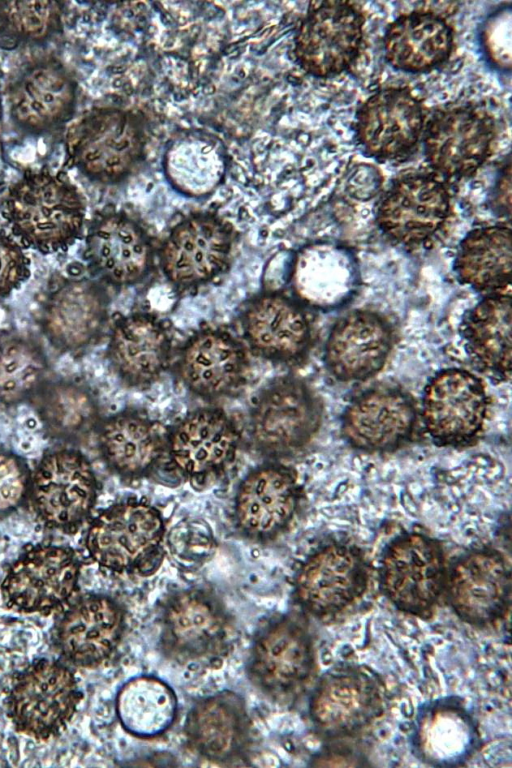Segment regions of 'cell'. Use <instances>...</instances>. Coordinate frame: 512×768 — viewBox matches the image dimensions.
Masks as SVG:
<instances>
[{"instance_id": "6da1fadb", "label": "cell", "mask_w": 512, "mask_h": 768, "mask_svg": "<svg viewBox=\"0 0 512 768\" xmlns=\"http://www.w3.org/2000/svg\"><path fill=\"white\" fill-rule=\"evenodd\" d=\"M11 235L43 254L66 251L81 236L86 202L64 171L27 170L3 200Z\"/></svg>"}, {"instance_id": "7a4b0ae2", "label": "cell", "mask_w": 512, "mask_h": 768, "mask_svg": "<svg viewBox=\"0 0 512 768\" xmlns=\"http://www.w3.org/2000/svg\"><path fill=\"white\" fill-rule=\"evenodd\" d=\"M148 129L136 111L99 106L67 129L66 164L91 181L114 185L132 176L146 157Z\"/></svg>"}, {"instance_id": "3957f363", "label": "cell", "mask_w": 512, "mask_h": 768, "mask_svg": "<svg viewBox=\"0 0 512 768\" xmlns=\"http://www.w3.org/2000/svg\"><path fill=\"white\" fill-rule=\"evenodd\" d=\"M161 512L141 500L115 503L90 520L85 548L99 567L119 574H153L165 556Z\"/></svg>"}, {"instance_id": "277c9868", "label": "cell", "mask_w": 512, "mask_h": 768, "mask_svg": "<svg viewBox=\"0 0 512 768\" xmlns=\"http://www.w3.org/2000/svg\"><path fill=\"white\" fill-rule=\"evenodd\" d=\"M235 628L220 598L199 587L171 593L160 612V645L171 660L190 667L220 664L233 648Z\"/></svg>"}, {"instance_id": "5b68a950", "label": "cell", "mask_w": 512, "mask_h": 768, "mask_svg": "<svg viewBox=\"0 0 512 768\" xmlns=\"http://www.w3.org/2000/svg\"><path fill=\"white\" fill-rule=\"evenodd\" d=\"M322 418L321 401L303 380L278 377L260 390L250 407L251 446L268 460L292 457L312 441Z\"/></svg>"}, {"instance_id": "8992f818", "label": "cell", "mask_w": 512, "mask_h": 768, "mask_svg": "<svg viewBox=\"0 0 512 768\" xmlns=\"http://www.w3.org/2000/svg\"><path fill=\"white\" fill-rule=\"evenodd\" d=\"M82 698L70 665L41 658L14 675L5 707L18 733L37 741H48L67 729Z\"/></svg>"}, {"instance_id": "52a82bcc", "label": "cell", "mask_w": 512, "mask_h": 768, "mask_svg": "<svg viewBox=\"0 0 512 768\" xmlns=\"http://www.w3.org/2000/svg\"><path fill=\"white\" fill-rule=\"evenodd\" d=\"M236 231L212 212L182 217L156 251L160 269L180 295L190 294L222 276L229 268Z\"/></svg>"}, {"instance_id": "ba28073f", "label": "cell", "mask_w": 512, "mask_h": 768, "mask_svg": "<svg viewBox=\"0 0 512 768\" xmlns=\"http://www.w3.org/2000/svg\"><path fill=\"white\" fill-rule=\"evenodd\" d=\"M315 651L306 621L297 614L274 616L252 641L248 674L252 683L275 702L297 699L315 673Z\"/></svg>"}, {"instance_id": "9c48e42d", "label": "cell", "mask_w": 512, "mask_h": 768, "mask_svg": "<svg viewBox=\"0 0 512 768\" xmlns=\"http://www.w3.org/2000/svg\"><path fill=\"white\" fill-rule=\"evenodd\" d=\"M99 484L91 463L75 448L46 451L32 472L28 504L49 529L76 534L90 519Z\"/></svg>"}, {"instance_id": "30bf717a", "label": "cell", "mask_w": 512, "mask_h": 768, "mask_svg": "<svg viewBox=\"0 0 512 768\" xmlns=\"http://www.w3.org/2000/svg\"><path fill=\"white\" fill-rule=\"evenodd\" d=\"M241 442V431L223 409L198 408L167 428V463L195 490H204L234 464Z\"/></svg>"}, {"instance_id": "8fae6325", "label": "cell", "mask_w": 512, "mask_h": 768, "mask_svg": "<svg viewBox=\"0 0 512 768\" xmlns=\"http://www.w3.org/2000/svg\"><path fill=\"white\" fill-rule=\"evenodd\" d=\"M447 568L437 540L421 532H408L386 546L379 564V586L395 608L424 617L444 594Z\"/></svg>"}, {"instance_id": "7c38bea8", "label": "cell", "mask_w": 512, "mask_h": 768, "mask_svg": "<svg viewBox=\"0 0 512 768\" xmlns=\"http://www.w3.org/2000/svg\"><path fill=\"white\" fill-rule=\"evenodd\" d=\"M81 567L71 547L27 545L1 583L3 601L19 613H57L77 595Z\"/></svg>"}, {"instance_id": "4fadbf2b", "label": "cell", "mask_w": 512, "mask_h": 768, "mask_svg": "<svg viewBox=\"0 0 512 768\" xmlns=\"http://www.w3.org/2000/svg\"><path fill=\"white\" fill-rule=\"evenodd\" d=\"M451 211L444 179L434 172H409L394 179L380 197L376 222L394 244L418 249L439 235Z\"/></svg>"}, {"instance_id": "5bb4252c", "label": "cell", "mask_w": 512, "mask_h": 768, "mask_svg": "<svg viewBox=\"0 0 512 768\" xmlns=\"http://www.w3.org/2000/svg\"><path fill=\"white\" fill-rule=\"evenodd\" d=\"M384 686L359 665H339L317 681L309 699L314 729L327 740L353 737L384 712Z\"/></svg>"}, {"instance_id": "9a60e30c", "label": "cell", "mask_w": 512, "mask_h": 768, "mask_svg": "<svg viewBox=\"0 0 512 768\" xmlns=\"http://www.w3.org/2000/svg\"><path fill=\"white\" fill-rule=\"evenodd\" d=\"M364 23L363 13L351 2H310L294 37L296 62L317 78L347 71L360 56Z\"/></svg>"}, {"instance_id": "2e32d148", "label": "cell", "mask_w": 512, "mask_h": 768, "mask_svg": "<svg viewBox=\"0 0 512 768\" xmlns=\"http://www.w3.org/2000/svg\"><path fill=\"white\" fill-rule=\"evenodd\" d=\"M361 550L343 541L317 547L301 563L293 581L297 604L317 618L336 616L357 602L368 585Z\"/></svg>"}, {"instance_id": "e0dca14e", "label": "cell", "mask_w": 512, "mask_h": 768, "mask_svg": "<svg viewBox=\"0 0 512 768\" xmlns=\"http://www.w3.org/2000/svg\"><path fill=\"white\" fill-rule=\"evenodd\" d=\"M85 258L101 283L127 288L152 272L156 250L146 228L123 209L105 207L90 221Z\"/></svg>"}, {"instance_id": "ac0fdd59", "label": "cell", "mask_w": 512, "mask_h": 768, "mask_svg": "<svg viewBox=\"0 0 512 768\" xmlns=\"http://www.w3.org/2000/svg\"><path fill=\"white\" fill-rule=\"evenodd\" d=\"M495 137L494 117L484 108L469 104L442 108L425 122L424 155L442 179L461 180L487 161Z\"/></svg>"}, {"instance_id": "d6986e66", "label": "cell", "mask_w": 512, "mask_h": 768, "mask_svg": "<svg viewBox=\"0 0 512 768\" xmlns=\"http://www.w3.org/2000/svg\"><path fill=\"white\" fill-rule=\"evenodd\" d=\"M109 298L99 280L60 277L39 305L38 323L58 351L76 354L95 345L109 318Z\"/></svg>"}, {"instance_id": "ffe728a7", "label": "cell", "mask_w": 512, "mask_h": 768, "mask_svg": "<svg viewBox=\"0 0 512 768\" xmlns=\"http://www.w3.org/2000/svg\"><path fill=\"white\" fill-rule=\"evenodd\" d=\"M78 84L58 58L42 56L26 63L8 88L9 114L16 127L43 135L63 127L75 112Z\"/></svg>"}, {"instance_id": "44dd1931", "label": "cell", "mask_w": 512, "mask_h": 768, "mask_svg": "<svg viewBox=\"0 0 512 768\" xmlns=\"http://www.w3.org/2000/svg\"><path fill=\"white\" fill-rule=\"evenodd\" d=\"M301 499L295 471L279 461L268 460L239 482L234 496L235 526L251 542H272L291 526Z\"/></svg>"}, {"instance_id": "7402d4cb", "label": "cell", "mask_w": 512, "mask_h": 768, "mask_svg": "<svg viewBox=\"0 0 512 768\" xmlns=\"http://www.w3.org/2000/svg\"><path fill=\"white\" fill-rule=\"evenodd\" d=\"M124 624V611L113 598L97 593L76 595L57 612L51 642L68 665L96 668L116 651Z\"/></svg>"}, {"instance_id": "603a6c76", "label": "cell", "mask_w": 512, "mask_h": 768, "mask_svg": "<svg viewBox=\"0 0 512 768\" xmlns=\"http://www.w3.org/2000/svg\"><path fill=\"white\" fill-rule=\"evenodd\" d=\"M489 399L483 381L470 371L444 369L427 383L421 416L425 429L439 446L460 447L482 432Z\"/></svg>"}, {"instance_id": "cb8c5ba5", "label": "cell", "mask_w": 512, "mask_h": 768, "mask_svg": "<svg viewBox=\"0 0 512 768\" xmlns=\"http://www.w3.org/2000/svg\"><path fill=\"white\" fill-rule=\"evenodd\" d=\"M174 368L190 393L212 402L240 391L246 383L249 359L246 347L231 332L204 326L182 344Z\"/></svg>"}, {"instance_id": "d4e9b609", "label": "cell", "mask_w": 512, "mask_h": 768, "mask_svg": "<svg viewBox=\"0 0 512 768\" xmlns=\"http://www.w3.org/2000/svg\"><path fill=\"white\" fill-rule=\"evenodd\" d=\"M425 122L422 102L411 90L387 87L372 93L359 106L354 133L369 157L402 160L417 149Z\"/></svg>"}, {"instance_id": "484cf974", "label": "cell", "mask_w": 512, "mask_h": 768, "mask_svg": "<svg viewBox=\"0 0 512 768\" xmlns=\"http://www.w3.org/2000/svg\"><path fill=\"white\" fill-rule=\"evenodd\" d=\"M444 594L464 622L476 626L492 624L505 615L510 605L509 563L496 549H471L447 568Z\"/></svg>"}, {"instance_id": "4316f807", "label": "cell", "mask_w": 512, "mask_h": 768, "mask_svg": "<svg viewBox=\"0 0 512 768\" xmlns=\"http://www.w3.org/2000/svg\"><path fill=\"white\" fill-rule=\"evenodd\" d=\"M411 396L399 387H371L350 401L341 420V433L354 449L387 453L408 443L417 425Z\"/></svg>"}, {"instance_id": "83f0119b", "label": "cell", "mask_w": 512, "mask_h": 768, "mask_svg": "<svg viewBox=\"0 0 512 768\" xmlns=\"http://www.w3.org/2000/svg\"><path fill=\"white\" fill-rule=\"evenodd\" d=\"M242 337L253 354L271 362L296 364L311 347V326L303 307L277 291H263L245 304Z\"/></svg>"}, {"instance_id": "f1b7e54d", "label": "cell", "mask_w": 512, "mask_h": 768, "mask_svg": "<svg viewBox=\"0 0 512 768\" xmlns=\"http://www.w3.org/2000/svg\"><path fill=\"white\" fill-rule=\"evenodd\" d=\"M107 359L124 385L147 389L170 366L171 330L163 319L150 312L119 315L110 329Z\"/></svg>"}, {"instance_id": "f546056e", "label": "cell", "mask_w": 512, "mask_h": 768, "mask_svg": "<svg viewBox=\"0 0 512 768\" xmlns=\"http://www.w3.org/2000/svg\"><path fill=\"white\" fill-rule=\"evenodd\" d=\"M96 435L104 463L126 483L149 478L167 462V428L143 410L102 418Z\"/></svg>"}, {"instance_id": "4dcf8cb0", "label": "cell", "mask_w": 512, "mask_h": 768, "mask_svg": "<svg viewBox=\"0 0 512 768\" xmlns=\"http://www.w3.org/2000/svg\"><path fill=\"white\" fill-rule=\"evenodd\" d=\"M391 323L381 314L355 310L331 328L324 361L329 373L341 382L365 381L381 371L394 344Z\"/></svg>"}, {"instance_id": "1f68e13d", "label": "cell", "mask_w": 512, "mask_h": 768, "mask_svg": "<svg viewBox=\"0 0 512 768\" xmlns=\"http://www.w3.org/2000/svg\"><path fill=\"white\" fill-rule=\"evenodd\" d=\"M184 735L190 749L209 761H244L252 743V726L244 699L228 690L199 699L187 714Z\"/></svg>"}, {"instance_id": "d6a6232c", "label": "cell", "mask_w": 512, "mask_h": 768, "mask_svg": "<svg viewBox=\"0 0 512 768\" xmlns=\"http://www.w3.org/2000/svg\"><path fill=\"white\" fill-rule=\"evenodd\" d=\"M162 166L175 191L200 199L211 195L224 181L228 154L218 136L203 129H186L168 142Z\"/></svg>"}, {"instance_id": "836d02e7", "label": "cell", "mask_w": 512, "mask_h": 768, "mask_svg": "<svg viewBox=\"0 0 512 768\" xmlns=\"http://www.w3.org/2000/svg\"><path fill=\"white\" fill-rule=\"evenodd\" d=\"M477 725L456 698H443L425 705L418 713L413 745L422 761L437 767L462 765L476 750Z\"/></svg>"}, {"instance_id": "e575fe53", "label": "cell", "mask_w": 512, "mask_h": 768, "mask_svg": "<svg viewBox=\"0 0 512 768\" xmlns=\"http://www.w3.org/2000/svg\"><path fill=\"white\" fill-rule=\"evenodd\" d=\"M454 44L453 29L434 11L417 10L397 17L385 30L383 49L395 69L423 73L446 62Z\"/></svg>"}, {"instance_id": "d590c367", "label": "cell", "mask_w": 512, "mask_h": 768, "mask_svg": "<svg viewBox=\"0 0 512 768\" xmlns=\"http://www.w3.org/2000/svg\"><path fill=\"white\" fill-rule=\"evenodd\" d=\"M512 308L510 293L490 294L464 317L461 334L473 364L498 381L512 370Z\"/></svg>"}, {"instance_id": "8d00e7d4", "label": "cell", "mask_w": 512, "mask_h": 768, "mask_svg": "<svg viewBox=\"0 0 512 768\" xmlns=\"http://www.w3.org/2000/svg\"><path fill=\"white\" fill-rule=\"evenodd\" d=\"M30 403L48 436L66 444L89 438L103 418L89 387L71 379L50 378Z\"/></svg>"}, {"instance_id": "74e56055", "label": "cell", "mask_w": 512, "mask_h": 768, "mask_svg": "<svg viewBox=\"0 0 512 768\" xmlns=\"http://www.w3.org/2000/svg\"><path fill=\"white\" fill-rule=\"evenodd\" d=\"M511 229L504 224L476 228L461 241L455 260L459 280L480 292L503 293L510 287Z\"/></svg>"}, {"instance_id": "f35d334b", "label": "cell", "mask_w": 512, "mask_h": 768, "mask_svg": "<svg viewBox=\"0 0 512 768\" xmlns=\"http://www.w3.org/2000/svg\"><path fill=\"white\" fill-rule=\"evenodd\" d=\"M116 714L122 727L139 738H154L165 733L177 714L173 690L153 676L128 680L116 696Z\"/></svg>"}, {"instance_id": "ab89813d", "label": "cell", "mask_w": 512, "mask_h": 768, "mask_svg": "<svg viewBox=\"0 0 512 768\" xmlns=\"http://www.w3.org/2000/svg\"><path fill=\"white\" fill-rule=\"evenodd\" d=\"M50 366L42 346L31 336L0 333V406L31 402L50 379Z\"/></svg>"}, {"instance_id": "60d3db41", "label": "cell", "mask_w": 512, "mask_h": 768, "mask_svg": "<svg viewBox=\"0 0 512 768\" xmlns=\"http://www.w3.org/2000/svg\"><path fill=\"white\" fill-rule=\"evenodd\" d=\"M62 27V6L55 1L0 3V47L15 48L49 40Z\"/></svg>"}, {"instance_id": "b9f144b4", "label": "cell", "mask_w": 512, "mask_h": 768, "mask_svg": "<svg viewBox=\"0 0 512 768\" xmlns=\"http://www.w3.org/2000/svg\"><path fill=\"white\" fill-rule=\"evenodd\" d=\"M216 538L210 524L201 518L188 517L166 531L165 554L182 571L202 568L215 554Z\"/></svg>"}, {"instance_id": "7bdbcfd3", "label": "cell", "mask_w": 512, "mask_h": 768, "mask_svg": "<svg viewBox=\"0 0 512 768\" xmlns=\"http://www.w3.org/2000/svg\"><path fill=\"white\" fill-rule=\"evenodd\" d=\"M32 472L26 460L16 453L0 450V516H6L28 503Z\"/></svg>"}, {"instance_id": "ee69618b", "label": "cell", "mask_w": 512, "mask_h": 768, "mask_svg": "<svg viewBox=\"0 0 512 768\" xmlns=\"http://www.w3.org/2000/svg\"><path fill=\"white\" fill-rule=\"evenodd\" d=\"M30 275V261L23 246L0 228V299L18 289Z\"/></svg>"}, {"instance_id": "f6af8a7d", "label": "cell", "mask_w": 512, "mask_h": 768, "mask_svg": "<svg viewBox=\"0 0 512 768\" xmlns=\"http://www.w3.org/2000/svg\"><path fill=\"white\" fill-rule=\"evenodd\" d=\"M511 24L510 7L500 9L489 17L482 35L488 59L504 71L511 68Z\"/></svg>"}, {"instance_id": "bcb514c9", "label": "cell", "mask_w": 512, "mask_h": 768, "mask_svg": "<svg viewBox=\"0 0 512 768\" xmlns=\"http://www.w3.org/2000/svg\"><path fill=\"white\" fill-rule=\"evenodd\" d=\"M330 741L328 746L314 756L311 765L322 767L365 765L366 758L355 746L342 742V739Z\"/></svg>"}, {"instance_id": "7dc6e473", "label": "cell", "mask_w": 512, "mask_h": 768, "mask_svg": "<svg viewBox=\"0 0 512 768\" xmlns=\"http://www.w3.org/2000/svg\"><path fill=\"white\" fill-rule=\"evenodd\" d=\"M493 208L502 215L510 217L511 213V165L510 160L502 168L496 181L492 197Z\"/></svg>"}]
</instances>
